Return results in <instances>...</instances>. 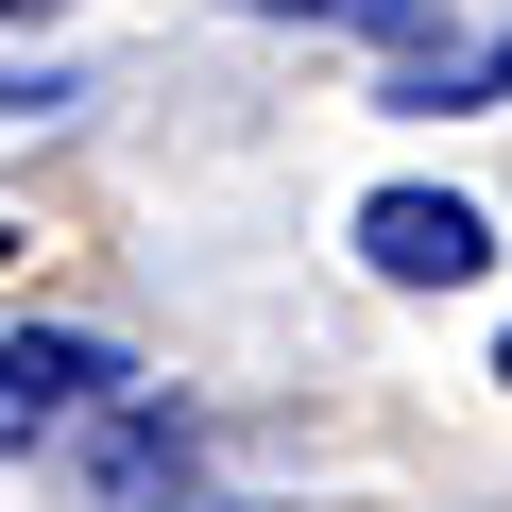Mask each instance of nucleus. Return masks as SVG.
<instances>
[{"label":"nucleus","mask_w":512,"mask_h":512,"mask_svg":"<svg viewBox=\"0 0 512 512\" xmlns=\"http://www.w3.org/2000/svg\"><path fill=\"white\" fill-rule=\"evenodd\" d=\"M120 342H86V325H18L0 342V427H86V410H120Z\"/></svg>","instance_id":"2"},{"label":"nucleus","mask_w":512,"mask_h":512,"mask_svg":"<svg viewBox=\"0 0 512 512\" xmlns=\"http://www.w3.org/2000/svg\"><path fill=\"white\" fill-rule=\"evenodd\" d=\"M495 376H512V342H495Z\"/></svg>","instance_id":"6"},{"label":"nucleus","mask_w":512,"mask_h":512,"mask_svg":"<svg viewBox=\"0 0 512 512\" xmlns=\"http://www.w3.org/2000/svg\"><path fill=\"white\" fill-rule=\"evenodd\" d=\"M239 18H325V0H239Z\"/></svg>","instance_id":"4"},{"label":"nucleus","mask_w":512,"mask_h":512,"mask_svg":"<svg viewBox=\"0 0 512 512\" xmlns=\"http://www.w3.org/2000/svg\"><path fill=\"white\" fill-rule=\"evenodd\" d=\"M495 86H512V35H495V52H427V69H393L376 103H410V120H444V103H495Z\"/></svg>","instance_id":"3"},{"label":"nucleus","mask_w":512,"mask_h":512,"mask_svg":"<svg viewBox=\"0 0 512 512\" xmlns=\"http://www.w3.org/2000/svg\"><path fill=\"white\" fill-rule=\"evenodd\" d=\"M0 18H35V0H0Z\"/></svg>","instance_id":"5"},{"label":"nucleus","mask_w":512,"mask_h":512,"mask_svg":"<svg viewBox=\"0 0 512 512\" xmlns=\"http://www.w3.org/2000/svg\"><path fill=\"white\" fill-rule=\"evenodd\" d=\"M359 256H376L393 291H461V274H495V222L461 188H376L359 205Z\"/></svg>","instance_id":"1"}]
</instances>
